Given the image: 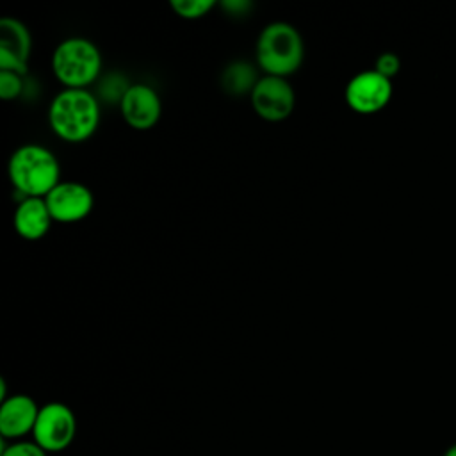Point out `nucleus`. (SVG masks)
<instances>
[{
	"instance_id": "f257e3e1",
	"label": "nucleus",
	"mask_w": 456,
	"mask_h": 456,
	"mask_svg": "<svg viewBox=\"0 0 456 456\" xmlns=\"http://www.w3.org/2000/svg\"><path fill=\"white\" fill-rule=\"evenodd\" d=\"M102 103L89 89H62L48 105V125L66 142L87 141L100 125Z\"/></svg>"
},
{
	"instance_id": "aec40b11",
	"label": "nucleus",
	"mask_w": 456,
	"mask_h": 456,
	"mask_svg": "<svg viewBox=\"0 0 456 456\" xmlns=\"http://www.w3.org/2000/svg\"><path fill=\"white\" fill-rule=\"evenodd\" d=\"M442 456H456V444L449 445V447L444 451V454H442Z\"/></svg>"
},
{
	"instance_id": "423d86ee",
	"label": "nucleus",
	"mask_w": 456,
	"mask_h": 456,
	"mask_svg": "<svg viewBox=\"0 0 456 456\" xmlns=\"http://www.w3.org/2000/svg\"><path fill=\"white\" fill-rule=\"evenodd\" d=\"M392 80L376 69H363L346 84L344 98L351 110L358 114H376L385 109L392 98Z\"/></svg>"
},
{
	"instance_id": "9b49d317",
	"label": "nucleus",
	"mask_w": 456,
	"mask_h": 456,
	"mask_svg": "<svg viewBox=\"0 0 456 456\" xmlns=\"http://www.w3.org/2000/svg\"><path fill=\"white\" fill-rule=\"evenodd\" d=\"M39 408L27 394H12L0 403V436L4 442H18L32 435Z\"/></svg>"
},
{
	"instance_id": "6ab92c4d",
	"label": "nucleus",
	"mask_w": 456,
	"mask_h": 456,
	"mask_svg": "<svg viewBox=\"0 0 456 456\" xmlns=\"http://www.w3.org/2000/svg\"><path fill=\"white\" fill-rule=\"evenodd\" d=\"M221 7H223L230 16H244V14L253 7V4L248 2V0H228V2H223Z\"/></svg>"
},
{
	"instance_id": "39448f33",
	"label": "nucleus",
	"mask_w": 456,
	"mask_h": 456,
	"mask_svg": "<svg viewBox=\"0 0 456 456\" xmlns=\"http://www.w3.org/2000/svg\"><path fill=\"white\" fill-rule=\"evenodd\" d=\"M75 435L77 417L68 404L52 401L39 408L32 440L41 449L46 452H61L71 445Z\"/></svg>"
},
{
	"instance_id": "4468645a",
	"label": "nucleus",
	"mask_w": 456,
	"mask_h": 456,
	"mask_svg": "<svg viewBox=\"0 0 456 456\" xmlns=\"http://www.w3.org/2000/svg\"><path fill=\"white\" fill-rule=\"evenodd\" d=\"M130 86H132L130 80L121 71H109L98 78L96 89L93 93L100 103L119 107V103L125 98Z\"/></svg>"
},
{
	"instance_id": "2eb2a0df",
	"label": "nucleus",
	"mask_w": 456,
	"mask_h": 456,
	"mask_svg": "<svg viewBox=\"0 0 456 456\" xmlns=\"http://www.w3.org/2000/svg\"><path fill=\"white\" fill-rule=\"evenodd\" d=\"M171 9L185 20H198L216 7L214 0H171Z\"/></svg>"
},
{
	"instance_id": "f03ea898",
	"label": "nucleus",
	"mask_w": 456,
	"mask_h": 456,
	"mask_svg": "<svg viewBox=\"0 0 456 456\" xmlns=\"http://www.w3.org/2000/svg\"><path fill=\"white\" fill-rule=\"evenodd\" d=\"M7 173L21 200L45 198L61 182V164L57 157L48 148L36 142L23 144L12 151Z\"/></svg>"
},
{
	"instance_id": "1a4fd4ad",
	"label": "nucleus",
	"mask_w": 456,
	"mask_h": 456,
	"mask_svg": "<svg viewBox=\"0 0 456 456\" xmlns=\"http://www.w3.org/2000/svg\"><path fill=\"white\" fill-rule=\"evenodd\" d=\"M119 112L125 123L134 130L153 128L162 116V100L148 84H132L119 103Z\"/></svg>"
},
{
	"instance_id": "a211bd4d",
	"label": "nucleus",
	"mask_w": 456,
	"mask_h": 456,
	"mask_svg": "<svg viewBox=\"0 0 456 456\" xmlns=\"http://www.w3.org/2000/svg\"><path fill=\"white\" fill-rule=\"evenodd\" d=\"M374 69H376L379 75H383V77H387V78L392 80V78L399 73V69H401V59H399L394 52H385V53H381V55L376 59Z\"/></svg>"
},
{
	"instance_id": "f8f14e48",
	"label": "nucleus",
	"mask_w": 456,
	"mask_h": 456,
	"mask_svg": "<svg viewBox=\"0 0 456 456\" xmlns=\"http://www.w3.org/2000/svg\"><path fill=\"white\" fill-rule=\"evenodd\" d=\"M52 223L53 219L50 216L45 198H23L21 201H18L12 216V224L21 239H43L48 233Z\"/></svg>"
},
{
	"instance_id": "20e7f679",
	"label": "nucleus",
	"mask_w": 456,
	"mask_h": 456,
	"mask_svg": "<svg viewBox=\"0 0 456 456\" xmlns=\"http://www.w3.org/2000/svg\"><path fill=\"white\" fill-rule=\"evenodd\" d=\"M52 73L64 89H87L96 84L102 73L100 48L86 37H66L52 53Z\"/></svg>"
},
{
	"instance_id": "0eeeda50",
	"label": "nucleus",
	"mask_w": 456,
	"mask_h": 456,
	"mask_svg": "<svg viewBox=\"0 0 456 456\" xmlns=\"http://www.w3.org/2000/svg\"><path fill=\"white\" fill-rule=\"evenodd\" d=\"M249 102L258 118L278 123L292 114L296 94L287 78L262 75L249 94Z\"/></svg>"
},
{
	"instance_id": "f3484780",
	"label": "nucleus",
	"mask_w": 456,
	"mask_h": 456,
	"mask_svg": "<svg viewBox=\"0 0 456 456\" xmlns=\"http://www.w3.org/2000/svg\"><path fill=\"white\" fill-rule=\"evenodd\" d=\"M0 456H48V452L41 449L34 440H18L11 442L9 445H4Z\"/></svg>"
},
{
	"instance_id": "6e6552de",
	"label": "nucleus",
	"mask_w": 456,
	"mask_h": 456,
	"mask_svg": "<svg viewBox=\"0 0 456 456\" xmlns=\"http://www.w3.org/2000/svg\"><path fill=\"white\" fill-rule=\"evenodd\" d=\"M50 216L57 223H78L86 219L94 205L91 189L82 182L61 180L46 196Z\"/></svg>"
},
{
	"instance_id": "7ed1b4c3",
	"label": "nucleus",
	"mask_w": 456,
	"mask_h": 456,
	"mask_svg": "<svg viewBox=\"0 0 456 456\" xmlns=\"http://www.w3.org/2000/svg\"><path fill=\"white\" fill-rule=\"evenodd\" d=\"M256 64L264 75L290 77L305 59V43L299 30L287 21H273L262 28L256 39Z\"/></svg>"
},
{
	"instance_id": "ddd939ff",
	"label": "nucleus",
	"mask_w": 456,
	"mask_h": 456,
	"mask_svg": "<svg viewBox=\"0 0 456 456\" xmlns=\"http://www.w3.org/2000/svg\"><path fill=\"white\" fill-rule=\"evenodd\" d=\"M260 80L256 68L248 61H232L221 71V87L232 96L251 94L256 82Z\"/></svg>"
},
{
	"instance_id": "9d476101",
	"label": "nucleus",
	"mask_w": 456,
	"mask_h": 456,
	"mask_svg": "<svg viewBox=\"0 0 456 456\" xmlns=\"http://www.w3.org/2000/svg\"><path fill=\"white\" fill-rule=\"evenodd\" d=\"M32 53V36L25 23L16 18L0 21V71L25 75Z\"/></svg>"
},
{
	"instance_id": "dca6fc26",
	"label": "nucleus",
	"mask_w": 456,
	"mask_h": 456,
	"mask_svg": "<svg viewBox=\"0 0 456 456\" xmlns=\"http://www.w3.org/2000/svg\"><path fill=\"white\" fill-rule=\"evenodd\" d=\"M25 75L16 71H0V96L5 102L18 100L25 93Z\"/></svg>"
}]
</instances>
